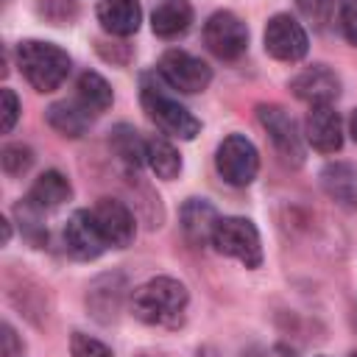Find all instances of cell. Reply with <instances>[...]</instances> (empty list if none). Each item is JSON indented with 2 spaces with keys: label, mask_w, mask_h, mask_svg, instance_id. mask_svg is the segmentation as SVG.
<instances>
[{
  "label": "cell",
  "mask_w": 357,
  "mask_h": 357,
  "mask_svg": "<svg viewBox=\"0 0 357 357\" xmlns=\"http://www.w3.org/2000/svg\"><path fill=\"white\" fill-rule=\"evenodd\" d=\"M215 167L223 176V181H229L231 187H245L257 178L259 170V153L254 148V142L243 134H229L215 156Z\"/></svg>",
  "instance_id": "5"
},
{
  "label": "cell",
  "mask_w": 357,
  "mask_h": 357,
  "mask_svg": "<svg viewBox=\"0 0 357 357\" xmlns=\"http://www.w3.org/2000/svg\"><path fill=\"white\" fill-rule=\"evenodd\" d=\"M351 357H357V351H354V354H351Z\"/></svg>",
  "instance_id": "33"
},
{
  "label": "cell",
  "mask_w": 357,
  "mask_h": 357,
  "mask_svg": "<svg viewBox=\"0 0 357 357\" xmlns=\"http://www.w3.org/2000/svg\"><path fill=\"white\" fill-rule=\"evenodd\" d=\"M36 11L50 25H70L78 17V0H36Z\"/></svg>",
  "instance_id": "25"
},
{
  "label": "cell",
  "mask_w": 357,
  "mask_h": 357,
  "mask_svg": "<svg viewBox=\"0 0 357 357\" xmlns=\"http://www.w3.org/2000/svg\"><path fill=\"white\" fill-rule=\"evenodd\" d=\"M0 354L3 357H20L22 354V340L17 337V332H14L11 324H3L0 326Z\"/></svg>",
  "instance_id": "30"
},
{
  "label": "cell",
  "mask_w": 357,
  "mask_h": 357,
  "mask_svg": "<svg viewBox=\"0 0 357 357\" xmlns=\"http://www.w3.org/2000/svg\"><path fill=\"white\" fill-rule=\"evenodd\" d=\"M187 287L178 279L156 276L145 284H139L131 293V312L148 326H165L173 329L187 315Z\"/></svg>",
  "instance_id": "1"
},
{
  "label": "cell",
  "mask_w": 357,
  "mask_h": 357,
  "mask_svg": "<svg viewBox=\"0 0 357 357\" xmlns=\"http://www.w3.org/2000/svg\"><path fill=\"white\" fill-rule=\"evenodd\" d=\"M0 165L8 176H22L31 165H33V151L22 142H11V145H3L0 151Z\"/></svg>",
  "instance_id": "24"
},
{
  "label": "cell",
  "mask_w": 357,
  "mask_h": 357,
  "mask_svg": "<svg viewBox=\"0 0 357 357\" xmlns=\"http://www.w3.org/2000/svg\"><path fill=\"white\" fill-rule=\"evenodd\" d=\"M75 103L89 112L92 117L95 114H103L109 106H112V86L106 84L103 75L86 70L78 75V84H75Z\"/></svg>",
  "instance_id": "21"
},
{
  "label": "cell",
  "mask_w": 357,
  "mask_h": 357,
  "mask_svg": "<svg viewBox=\"0 0 357 357\" xmlns=\"http://www.w3.org/2000/svg\"><path fill=\"white\" fill-rule=\"evenodd\" d=\"M70 351H73V357H112L106 343H100L98 337H89L84 332H75L70 337Z\"/></svg>",
  "instance_id": "26"
},
{
  "label": "cell",
  "mask_w": 357,
  "mask_h": 357,
  "mask_svg": "<svg viewBox=\"0 0 357 357\" xmlns=\"http://www.w3.org/2000/svg\"><path fill=\"white\" fill-rule=\"evenodd\" d=\"M89 120H92V114L84 112L75 100H73V103L61 100V103H53V106L47 109V123H50L61 137H70V139L81 137V134L86 131Z\"/></svg>",
  "instance_id": "22"
},
{
  "label": "cell",
  "mask_w": 357,
  "mask_h": 357,
  "mask_svg": "<svg viewBox=\"0 0 357 357\" xmlns=\"http://www.w3.org/2000/svg\"><path fill=\"white\" fill-rule=\"evenodd\" d=\"M139 100H142V109L145 114L156 123V128L162 134H170V137H178V139H192L198 131H201V123L178 103L173 100L162 81L153 75V73H145L142 75V84H139Z\"/></svg>",
  "instance_id": "3"
},
{
  "label": "cell",
  "mask_w": 357,
  "mask_h": 357,
  "mask_svg": "<svg viewBox=\"0 0 357 357\" xmlns=\"http://www.w3.org/2000/svg\"><path fill=\"white\" fill-rule=\"evenodd\" d=\"M265 50L279 61H298L310 50L307 31L290 14H273L265 25Z\"/></svg>",
  "instance_id": "9"
},
{
  "label": "cell",
  "mask_w": 357,
  "mask_h": 357,
  "mask_svg": "<svg viewBox=\"0 0 357 357\" xmlns=\"http://www.w3.org/2000/svg\"><path fill=\"white\" fill-rule=\"evenodd\" d=\"M17 64L36 92H53L70 73V56L53 42L25 39L17 45Z\"/></svg>",
  "instance_id": "2"
},
{
  "label": "cell",
  "mask_w": 357,
  "mask_h": 357,
  "mask_svg": "<svg viewBox=\"0 0 357 357\" xmlns=\"http://www.w3.org/2000/svg\"><path fill=\"white\" fill-rule=\"evenodd\" d=\"M321 187L335 204L357 209V170L349 162H329L321 170Z\"/></svg>",
  "instance_id": "16"
},
{
  "label": "cell",
  "mask_w": 357,
  "mask_h": 357,
  "mask_svg": "<svg viewBox=\"0 0 357 357\" xmlns=\"http://www.w3.org/2000/svg\"><path fill=\"white\" fill-rule=\"evenodd\" d=\"M145 165L165 181H170L181 173V156L173 148V142H167L165 137H151L148 139V162Z\"/></svg>",
  "instance_id": "23"
},
{
  "label": "cell",
  "mask_w": 357,
  "mask_h": 357,
  "mask_svg": "<svg viewBox=\"0 0 357 357\" xmlns=\"http://www.w3.org/2000/svg\"><path fill=\"white\" fill-rule=\"evenodd\" d=\"M123 276H100L92 282L89 293H86V304L92 310V315L98 321H112L120 310V298H123Z\"/></svg>",
  "instance_id": "19"
},
{
  "label": "cell",
  "mask_w": 357,
  "mask_h": 357,
  "mask_svg": "<svg viewBox=\"0 0 357 357\" xmlns=\"http://www.w3.org/2000/svg\"><path fill=\"white\" fill-rule=\"evenodd\" d=\"M290 89L310 106H332V100L340 95V78L326 64H312L290 81Z\"/></svg>",
  "instance_id": "11"
},
{
  "label": "cell",
  "mask_w": 357,
  "mask_h": 357,
  "mask_svg": "<svg viewBox=\"0 0 357 357\" xmlns=\"http://www.w3.org/2000/svg\"><path fill=\"white\" fill-rule=\"evenodd\" d=\"M298 8H301V14L310 22H315L318 28H324L329 22V17H332L335 3L332 0H298Z\"/></svg>",
  "instance_id": "28"
},
{
  "label": "cell",
  "mask_w": 357,
  "mask_h": 357,
  "mask_svg": "<svg viewBox=\"0 0 357 357\" xmlns=\"http://www.w3.org/2000/svg\"><path fill=\"white\" fill-rule=\"evenodd\" d=\"M340 28L343 36L357 47V0H340Z\"/></svg>",
  "instance_id": "29"
},
{
  "label": "cell",
  "mask_w": 357,
  "mask_h": 357,
  "mask_svg": "<svg viewBox=\"0 0 357 357\" xmlns=\"http://www.w3.org/2000/svg\"><path fill=\"white\" fill-rule=\"evenodd\" d=\"M204 45L223 61H234L248 47V28L231 11H215L204 25Z\"/></svg>",
  "instance_id": "7"
},
{
  "label": "cell",
  "mask_w": 357,
  "mask_h": 357,
  "mask_svg": "<svg viewBox=\"0 0 357 357\" xmlns=\"http://www.w3.org/2000/svg\"><path fill=\"white\" fill-rule=\"evenodd\" d=\"M106 237L100 234L92 212L86 209H78L67 218V226H64V248L73 259H98L103 251H106Z\"/></svg>",
  "instance_id": "10"
},
{
  "label": "cell",
  "mask_w": 357,
  "mask_h": 357,
  "mask_svg": "<svg viewBox=\"0 0 357 357\" xmlns=\"http://www.w3.org/2000/svg\"><path fill=\"white\" fill-rule=\"evenodd\" d=\"M212 245L220 254L243 262L245 268H259L262 265L259 231L248 218H220V223L215 229V237H212Z\"/></svg>",
  "instance_id": "4"
},
{
  "label": "cell",
  "mask_w": 357,
  "mask_h": 357,
  "mask_svg": "<svg viewBox=\"0 0 357 357\" xmlns=\"http://www.w3.org/2000/svg\"><path fill=\"white\" fill-rule=\"evenodd\" d=\"M349 131H351V137H354V142H357V109L351 112V120H349Z\"/></svg>",
  "instance_id": "31"
},
{
  "label": "cell",
  "mask_w": 357,
  "mask_h": 357,
  "mask_svg": "<svg viewBox=\"0 0 357 357\" xmlns=\"http://www.w3.org/2000/svg\"><path fill=\"white\" fill-rule=\"evenodd\" d=\"M220 223V215L215 212V206L204 198H190L181 206V231L192 245H204L212 243L215 229Z\"/></svg>",
  "instance_id": "14"
},
{
  "label": "cell",
  "mask_w": 357,
  "mask_h": 357,
  "mask_svg": "<svg viewBox=\"0 0 357 357\" xmlns=\"http://www.w3.org/2000/svg\"><path fill=\"white\" fill-rule=\"evenodd\" d=\"M307 142L318 153H335L343 145V123L332 106H310L307 114Z\"/></svg>",
  "instance_id": "13"
},
{
  "label": "cell",
  "mask_w": 357,
  "mask_h": 357,
  "mask_svg": "<svg viewBox=\"0 0 357 357\" xmlns=\"http://www.w3.org/2000/svg\"><path fill=\"white\" fill-rule=\"evenodd\" d=\"M192 22V6L187 0H165L151 14V28L162 39L181 36Z\"/></svg>",
  "instance_id": "18"
},
{
  "label": "cell",
  "mask_w": 357,
  "mask_h": 357,
  "mask_svg": "<svg viewBox=\"0 0 357 357\" xmlns=\"http://www.w3.org/2000/svg\"><path fill=\"white\" fill-rule=\"evenodd\" d=\"M159 78L178 89V92H187V95H195V92H204L212 81V70L204 59L187 53V50H167L162 59H159Z\"/></svg>",
  "instance_id": "6"
},
{
  "label": "cell",
  "mask_w": 357,
  "mask_h": 357,
  "mask_svg": "<svg viewBox=\"0 0 357 357\" xmlns=\"http://www.w3.org/2000/svg\"><path fill=\"white\" fill-rule=\"evenodd\" d=\"M17 117H20V100L8 86H3L0 89V128H3V134H8L14 128Z\"/></svg>",
  "instance_id": "27"
},
{
  "label": "cell",
  "mask_w": 357,
  "mask_h": 357,
  "mask_svg": "<svg viewBox=\"0 0 357 357\" xmlns=\"http://www.w3.org/2000/svg\"><path fill=\"white\" fill-rule=\"evenodd\" d=\"M257 117H259L262 128L268 131V137H271L276 153H279L287 165L298 167V165L304 162V142H301V134H298V128H296V120H293L282 106H276V103H262V106H257Z\"/></svg>",
  "instance_id": "8"
},
{
  "label": "cell",
  "mask_w": 357,
  "mask_h": 357,
  "mask_svg": "<svg viewBox=\"0 0 357 357\" xmlns=\"http://www.w3.org/2000/svg\"><path fill=\"white\" fill-rule=\"evenodd\" d=\"M70 195H73V187H70L67 176L59 173V170H45V173L31 184L25 201H28L33 209H39V212H50V209H59L64 201H70Z\"/></svg>",
  "instance_id": "17"
},
{
  "label": "cell",
  "mask_w": 357,
  "mask_h": 357,
  "mask_svg": "<svg viewBox=\"0 0 357 357\" xmlns=\"http://www.w3.org/2000/svg\"><path fill=\"white\" fill-rule=\"evenodd\" d=\"M109 148L128 170H137L142 162H148V142L128 123H120L109 131Z\"/></svg>",
  "instance_id": "20"
},
{
  "label": "cell",
  "mask_w": 357,
  "mask_h": 357,
  "mask_svg": "<svg viewBox=\"0 0 357 357\" xmlns=\"http://www.w3.org/2000/svg\"><path fill=\"white\" fill-rule=\"evenodd\" d=\"M92 218L100 229V234L106 237L109 245L114 248H126L134 240V215L128 212V206L117 198H98V204L92 206Z\"/></svg>",
  "instance_id": "12"
},
{
  "label": "cell",
  "mask_w": 357,
  "mask_h": 357,
  "mask_svg": "<svg viewBox=\"0 0 357 357\" xmlns=\"http://www.w3.org/2000/svg\"><path fill=\"white\" fill-rule=\"evenodd\" d=\"M0 226H3V243H8V240H11V229H8V220H0Z\"/></svg>",
  "instance_id": "32"
},
{
  "label": "cell",
  "mask_w": 357,
  "mask_h": 357,
  "mask_svg": "<svg viewBox=\"0 0 357 357\" xmlns=\"http://www.w3.org/2000/svg\"><path fill=\"white\" fill-rule=\"evenodd\" d=\"M95 14L103 31L112 36H131L142 22V8L137 0H100Z\"/></svg>",
  "instance_id": "15"
}]
</instances>
